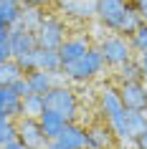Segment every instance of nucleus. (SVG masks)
Masks as SVG:
<instances>
[{"instance_id": "1", "label": "nucleus", "mask_w": 147, "mask_h": 149, "mask_svg": "<svg viewBox=\"0 0 147 149\" xmlns=\"http://www.w3.org/2000/svg\"><path fill=\"white\" fill-rule=\"evenodd\" d=\"M104 68H107V63H104V58H101L99 48L91 46L84 56H81V58H79V61L69 63V66H63L61 73H63L69 81L86 84V81H94L96 76H101V73H104Z\"/></svg>"}, {"instance_id": "2", "label": "nucleus", "mask_w": 147, "mask_h": 149, "mask_svg": "<svg viewBox=\"0 0 147 149\" xmlns=\"http://www.w3.org/2000/svg\"><path fill=\"white\" fill-rule=\"evenodd\" d=\"M46 111L61 114L66 121H79V96L76 91L66 84H56L46 96H43Z\"/></svg>"}, {"instance_id": "3", "label": "nucleus", "mask_w": 147, "mask_h": 149, "mask_svg": "<svg viewBox=\"0 0 147 149\" xmlns=\"http://www.w3.org/2000/svg\"><path fill=\"white\" fill-rule=\"evenodd\" d=\"M96 48H99V53H101V58H104V63H107V68H114V71L134 58V51H132V46H129V38H124V36H119V33L104 36Z\"/></svg>"}, {"instance_id": "4", "label": "nucleus", "mask_w": 147, "mask_h": 149, "mask_svg": "<svg viewBox=\"0 0 147 149\" xmlns=\"http://www.w3.org/2000/svg\"><path fill=\"white\" fill-rule=\"evenodd\" d=\"M129 13H132L129 0H94V18L112 33H119L124 18Z\"/></svg>"}, {"instance_id": "5", "label": "nucleus", "mask_w": 147, "mask_h": 149, "mask_svg": "<svg viewBox=\"0 0 147 149\" xmlns=\"http://www.w3.org/2000/svg\"><path fill=\"white\" fill-rule=\"evenodd\" d=\"M66 33H69V28L63 23V18H58L56 13H46L41 25L36 28V43H38V48H46V51H58L61 43L69 38Z\"/></svg>"}, {"instance_id": "6", "label": "nucleus", "mask_w": 147, "mask_h": 149, "mask_svg": "<svg viewBox=\"0 0 147 149\" xmlns=\"http://www.w3.org/2000/svg\"><path fill=\"white\" fill-rule=\"evenodd\" d=\"M109 129L114 132V136L119 139V144H134L139 134L147 129V114H139V111H124L117 119L107 121Z\"/></svg>"}, {"instance_id": "7", "label": "nucleus", "mask_w": 147, "mask_h": 149, "mask_svg": "<svg viewBox=\"0 0 147 149\" xmlns=\"http://www.w3.org/2000/svg\"><path fill=\"white\" fill-rule=\"evenodd\" d=\"M96 111H99V119L101 121H112L117 119L119 114H124V104H122V96H119V88L117 84H104L96 94Z\"/></svg>"}, {"instance_id": "8", "label": "nucleus", "mask_w": 147, "mask_h": 149, "mask_svg": "<svg viewBox=\"0 0 147 149\" xmlns=\"http://www.w3.org/2000/svg\"><path fill=\"white\" fill-rule=\"evenodd\" d=\"M15 132H18V141H20L25 149H46L48 147V139L43 136V132H41L38 119H33V116L15 119Z\"/></svg>"}, {"instance_id": "9", "label": "nucleus", "mask_w": 147, "mask_h": 149, "mask_svg": "<svg viewBox=\"0 0 147 149\" xmlns=\"http://www.w3.org/2000/svg\"><path fill=\"white\" fill-rule=\"evenodd\" d=\"M119 96L127 111H139L147 114V84L145 81H129V84H119Z\"/></svg>"}, {"instance_id": "10", "label": "nucleus", "mask_w": 147, "mask_h": 149, "mask_svg": "<svg viewBox=\"0 0 147 149\" xmlns=\"http://www.w3.org/2000/svg\"><path fill=\"white\" fill-rule=\"evenodd\" d=\"M46 149H86V126L81 121H69L53 141H48Z\"/></svg>"}, {"instance_id": "11", "label": "nucleus", "mask_w": 147, "mask_h": 149, "mask_svg": "<svg viewBox=\"0 0 147 149\" xmlns=\"http://www.w3.org/2000/svg\"><path fill=\"white\" fill-rule=\"evenodd\" d=\"M117 147H119V139L114 136L107 121L96 119L86 126V149H117Z\"/></svg>"}, {"instance_id": "12", "label": "nucleus", "mask_w": 147, "mask_h": 149, "mask_svg": "<svg viewBox=\"0 0 147 149\" xmlns=\"http://www.w3.org/2000/svg\"><path fill=\"white\" fill-rule=\"evenodd\" d=\"M89 48H91L89 36H69V38L61 43V48H58L61 68H63V66H69V63H74V61H79V58H81Z\"/></svg>"}, {"instance_id": "13", "label": "nucleus", "mask_w": 147, "mask_h": 149, "mask_svg": "<svg viewBox=\"0 0 147 149\" xmlns=\"http://www.w3.org/2000/svg\"><path fill=\"white\" fill-rule=\"evenodd\" d=\"M8 48H10V58H20V56L33 53L38 43H36V33L23 31V28H13L8 38Z\"/></svg>"}, {"instance_id": "14", "label": "nucleus", "mask_w": 147, "mask_h": 149, "mask_svg": "<svg viewBox=\"0 0 147 149\" xmlns=\"http://www.w3.org/2000/svg\"><path fill=\"white\" fill-rule=\"evenodd\" d=\"M61 73V71H58ZM58 73H51V71H28L25 73V81H28V88H31V94H38V96H46L51 88L58 84L56 81V76Z\"/></svg>"}, {"instance_id": "15", "label": "nucleus", "mask_w": 147, "mask_h": 149, "mask_svg": "<svg viewBox=\"0 0 147 149\" xmlns=\"http://www.w3.org/2000/svg\"><path fill=\"white\" fill-rule=\"evenodd\" d=\"M38 124H41V132H43V136H46L48 141H53L58 134L66 129V119L61 116V114H53V111H43L38 116Z\"/></svg>"}, {"instance_id": "16", "label": "nucleus", "mask_w": 147, "mask_h": 149, "mask_svg": "<svg viewBox=\"0 0 147 149\" xmlns=\"http://www.w3.org/2000/svg\"><path fill=\"white\" fill-rule=\"evenodd\" d=\"M33 66H36L38 71H51V73H58V71H61V58H58V51L36 48V51H33Z\"/></svg>"}, {"instance_id": "17", "label": "nucleus", "mask_w": 147, "mask_h": 149, "mask_svg": "<svg viewBox=\"0 0 147 149\" xmlns=\"http://www.w3.org/2000/svg\"><path fill=\"white\" fill-rule=\"evenodd\" d=\"M43 15H46V10H38V8H28V5H23V10H20V18H18V25H15V28H23V31L36 33V28L41 25Z\"/></svg>"}, {"instance_id": "18", "label": "nucleus", "mask_w": 147, "mask_h": 149, "mask_svg": "<svg viewBox=\"0 0 147 149\" xmlns=\"http://www.w3.org/2000/svg\"><path fill=\"white\" fill-rule=\"evenodd\" d=\"M20 10H23L20 3L3 0V3H0V25H5V28H15V25H18V18H20Z\"/></svg>"}, {"instance_id": "19", "label": "nucleus", "mask_w": 147, "mask_h": 149, "mask_svg": "<svg viewBox=\"0 0 147 149\" xmlns=\"http://www.w3.org/2000/svg\"><path fill=\"white\" fill-rule=\"evenodd\" d=\"M25 73L23 68L18 66L15 58H10V61H5L3 66H0V86H13L15 81H20Z\"/></svg>"}, {"instance_id": "20", "label": "nucleus", "mask_w": 147, "mask_h": 149, "mask_svg": "<svg viewBox=\"0 0 147 149\" xmlns=\"http://www.w3.org/2000/svg\"><path fill=\"white\" fill-rule=\"evenodd\" d=\"M114 81H117V86H119V84H129V81H142L137 61L132 58V61H127L124 66H119V68L114 71Z\"/></svg>"}, {"instance_id": "21", "label": "nucleus", "mask_w": 147, "mask_h": 149, "mask_svg": "<svg viewBox=\"0 0 147 149\" xmlns=\"http://www.w3.org/2000/svg\"><path fill=\"white\" fill-rule=\"evenodd\" d=\"M43 111H46L43 96H38V94H28V96L23 99V116H33V119H38Z\"/></svg>"}, {"instance_id": "22", "label": "nucleus", "mask_w": 147, "mask_h": 149, "mask_svg": "<svg viewBox=\"0 0 147 149\" xmlns=\"http://www.w3.org/2000/svg\"><path fill=\"white\" fill-rule=\"evenodd\" d=\"M18 139V132H15V121L8 119L5 114H0V149L8 147L10 141Z\"/></svg>"}, {"instance_id": "23", "label": "nucleus", "mask_w": 147, "mask_h": 149, "mask_svg": "<svg viewBox=\"0 0 147 149\" xmlns=\"http://www.w3.org/2000/svg\"><path fill=\"white\" fill-rule=\"evenodd\" d=\"M129 46L134 53H142V51H147V23H139L137 31L129 36Z\"/></svg>"}, {"instance_id": "24", "label": "nucleus", "mask_w": 147, "mask_h": 149, "mask_svg": "<svg viewBox=\"0 0 147 149\" xmlns=\"http://www.w3.org/2000/svg\"><path fill=\"white\" fill-rule=\"evenodd\" d=\"M10 91H13V94L15 96H20V99H25V96L31 94V88H28V81H25V76L20 81H15V84H13V86H8Z\"/></svg>"}, {"instance_id": "25", "label": "nucleus", "mask_w": 147, "mask_h": 149, "mask_svg": "<svg viewBox=\"0 0 147 149\" xmlns=\"http://www.w3.org/2000/svg\"><path fill=\"white\" fill-rule=\"evenodd\" d=\"M134 61H137V66H139V76H142V81L147 84V51L134 53Z\"/></svg>"}, {"instance_id": "26", "label": "nucleus", "mask_w": 147, "mask_h": 149, "mask_svg": "<svg viewBox=\"0 0 147 149\" xmlns=\"http://www.w3.org/2000/svg\"><path fill=\"white\" fill-rule=\"evenodd\" d=\"M132 8H134V13L139 15V20L142 23H147V0H129Z\"/></svg>"}, {"instance_id": "27", "label": "nucleus", "mask_w": 147, "mask_h": 149, "mask_svg": "<svg viewBox=\"0 0 147 149\" xmlns=\"http://www.w3.org/2000/svg\"><path fill=\"white\" fill-rule=\"evenodd\" d=\"M53 0H23V5L28 8H38V10H46V5H51Z\"/></svg>"}, {"instance_id": "28", "label": "nucleus", "mask_w": 147, "mask_h": 149, "mask_svg": "<svg viewBox=\"0 0 147 149\" xmlns=\"http://www.w3.org/2000/svg\"><path fill=\"white\" fill-rule=\"evenodd\" d=\"M132 147H134V149H147V129L139 134L137 139H134V144H132Z\"/></svg>"}, {"instance_id": "29", "label": "nucleus", "mask_w": 147, "mask_h": 149, "mask_svg": "<svg viewBox=\"0 0 147 149\" xmlns=\"http://www.w3.org/2000/svg\"><path fill=\"white\" fill-rule=\"evenodd\" d=\"M5 61H10V48H8V43H0V66Z\"/></svg>"}, {"instance_id": "30", "label": "nucleus", "mask_w": 147, "mask_h": 149, "mask_svg": "<svg viewBox=\"0 0 147 149\" xmlns=\"http://www.w3.org/2000/svg\"><path fill=\"white\" fill-rule=\"evenodd\" d=\"M10 31H13V28H5V25H0V43H8Z\"/></svg>"}, {"instance_id": "31", "label": "nucleus", "mask_w": 147, "mask_h": 149, "mask_svg": "<svg viewBox=\"0 0 147 149\" xmlns=\"http://www.w3.org/2000/svg\"><path fill=\"white\" fill-rule=\"evenodd\" d=\"M5 96H8V91H5V86H0V114L5 111Z\"/></svg>"}, {"instance_id": "32", "label": "nucleus", "mask_w": 147, "mask_h": 149, "mask_svg": "<svg viewBox=\"0 0 147 149\" xmlns=\"http://www.w3.org/2000/svg\"><path fill=\"white\" fill-rule=\"evenodd\" d=\"M3 149H25V147H23V144H20V141L15 139V141H10L8 147H3Z\"/></svg>"}, {"instance_id": "33", "label": "nucleus", "mask_w": 147, "mask_h": 149, "mask_svg": "<svg viewBox=\"0 0 147 149\" xmlns=\"http://www.w3.org/2000/svg\"><path fill=\"white\" fill-rule=\"evenodd\" d=\"M117 149H134V147H132V144H119Z\"/></svg>"}, {"instance_id": "34", "label": "nucleus", "mask_w": 147, "mask_h": 149, "mask_svg": "<svg viewBox=\"0 0 147 149\" xmlns=\"http://www.w3.org/2000/svg\"><path fill=\"white\" fill-rule=\"evenodd\" d=\"M10 3H20V5H23V0H10Z\"/></svg>"}, {"instance_id": "35", "label": "nucleus", "mask_w": 147, "mask_h": 149, "mask_svg": "<svg viewBox=\"0 0 147 149\" xmlns=\"http://www.w3.org/2000/svg\"><path fill=\"white\" fill-rule=\"evenodd\" d=\"M0 3H3V0H0Z\"/></svg>"}]
</instances>
